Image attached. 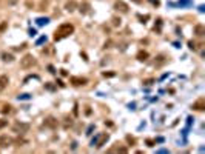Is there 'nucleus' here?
Masks as SVG:
<instances>
[{
    "label": "nucleus",
    "mask_w": 205,
    "mask_h": 154,
    "mask_svg": "<svg viewBox=\"0 0 205 154\" xmlns=\"http://www.w3.org/2000/svg\"><path fill=\"white\" fill-rule=\"evenodd\" d=\"M6 26H8V23H6V22H3L2 25H0V32H2V31H5V28H6Z\"/></svg>",
    "instance_id": "nucleus-26"
},
{
    "label": "nucleus",
    "mask_w": 205,
    "mask_h": 154,
    "mask_svg": "<svg viewBox=\"0 0 205 154\" xmlns=\"http://www.w3.org/2000/svg\"><path fill=\"white\" fill-rule=\"evenodd\" d=\"M14 143V139L8 134H2L0 136V148H8Z\"/></svg>",
    "instance_id": "nucleus-4"
},
{
    "label": "nucleus",
    "mask_w": 205,
    "mask_h": 154,
    "mask_svg": "<svg viewBox=\"0 0 205 154\" xmlns=\"http://www.w3.org/2000/svg\"><path fill=\"white\" fill-rule=\"evenodd\" d=\"M70 82H71L74 86H83V85H86L88 80L85 79V77H71Z\"/></svg>",
    "instance_id": "nucleus-7"
},
{
    "label": "nucleus",
    "mask_w": 205,
    "mask_h": 154,
    "mask_svg": "<svg viewBox=\"0 0 205 154\" xmlns=\"http://www.w3.org/2000/svg\"><path fill=\"white\" fill-rule=\"evenodd\" d=\"M77 8H79V11L82 12L83 16H86V14H89V12H91V5H89L88 2H82L80 6H77Z\"/></svg>",
    "instance_id": "nucleus-8"
},
{
    "label": "nucleus",
    "mask_w": 205,
    "mask_h": 154,
    "mask_svg": "<svg viewBox=\"0 0 205 154\" xmlns=\"http://www.w3.org/2000/svg\"><path fill=\"white\" fill-rule=\"evenodd\" d=\"M162 63H165V56H159V57H157V62H156V65L159 66V65H162Z\"/></svg>",
    "instance_id": "nucleus-19"
},
{
    "label": "nucleus",
    "mask_w": 205,
    "mask_h": 154,
    "mask_svg": "<svg viewBox=\"0 0 205 154\" xmlns=\"http://www.w3.org/2000/svg\"><path fill=\"white\" fill-rule=\"evenodd\" d=\"M8 125V120H3V119H0V130H2V128H5Z\"/></svg>",
    "instance_id": "nucleus-24"
},
{
    "label": "nucleus",
    "mask_w": 205,
    "mask_h": 154,
    "mask_svg": "<svg viewBox=\"0 0 205 154\" xmlns=\"http://www.w3.org/2000/svg\"><path fill=\"white\" fill-rule=\"evenodd\" d=\"M8 83H9V79H8V75H0V93L5 91V89L8 88Z\"/></svg>",
    "instance_id": "nucleus-11"
},
{
    "label": "nucleus",
    "mask_w": 205,
    "mask_h": 154,
    "mask_svg": "<svg viewBox=\"0 0 205 154\" xmlns=\"http://www.w3.org/2000/svg\"><path fill=\"white\" fill-rule=\"evenodd\" d=\"M111 22H113V26H120V22H122V20H120L119 17H113Z\"/></svg>",
    "instance_id": "nucleus-17"
},
{
    "label": "nucleus",
    "mask_w": 205,
    "mask_h": 154,
    "mask_svg": "<svg viewBox=\"0 0 205 154\" xmlns=\"http://www.w3.org/2000/svg\"><path fill=\"white\" fill-rule=\"evenodd\" d=\"M0 111H2L3 114H9V112H11V105H3Z\"/></svg>",
    "instance_id": "nucleus-16"
},
{
    "label": "nucleus",
    "mask_w": 205,
    "mask_h": 154,
    "mask_svg": "<svg viewBox=\"0 0 205 154\" xmlns=\"http://www.w3.org/2000/svg\"><path fill=\"white\" fill-rule=\"evenodd\" d=\"M77 2H76V0H68V2L65 3V9L68 11V12H73V11H76L77 9Z\"/></svg>",
    "instance_id": "nucleus-10"
},
{
    "label": "nucleus",
    "mask_w": 205,
    "mask_h": 154,
    "mask_svg": "<svg viewBox=\"0 0 205 154\" xmlns=\"http://www.w3.org/2000/svg\"><path fill=\"white\" fill-rule=\"evenodd\" d=\"M131 2H134V3H137V5H140V3H142V0H131Z\"/></svg>",
    "instance_id": "nucleus-29"
},
{
    "label": "nucleus",
    "mask_w": 205,
    "mask_h": 154,
    "mask_svg": "<svg viewBox=\"0 0 205 154\" xmlns=\"http://www.w3.org/2000/svg\"><path fill=\"white\" fill-rule=\"evenodd\" d=\"M48 22H49V20H48L46 17H45V19H43V17H40V19H37V25H46Z\"/></svg>",
    "instance_id": "nucleus-18"
},
{
    "label": "nucleus",
    "mask_w": 205,
    "mask_h": 154,
    "mask_svg": "<svg viewBox=\"0 0 205 154\" xmlns=\"http://www.w3.org/2000/svg\"><path fill=\"white\" fill-rule=\"evenodd\" d=\"M2 59L3 62H14V56L11 53H2Z\"/></svg>",
    "instance_id": "nucleus-15"
},
{
    "label": "nucleus",
    "mask_w": 205,
    "mask_h": 154,
    "mask_svg": "<svg viewBox=\"0 0 205 154\" xmlns=\"http://www.w3.org/2000/svg\"><path fill=\"white\" fill-rule=\"evenodd\" d=\"M188 46H190V49H193V51H196V49H197V46H196V43H194L193 40H190V42H188Z\"/></svg>",
    "instance_id": "nucleus-21"
},
{
    "label": "nucleus",
    "mask_w": 205,
    "mask_h": 154,
    "mask_svg": "<svg viewBox=\"0 0 205 154\" xmlns=\"http://www.w3.org/2000/svg\"><path fill=\"white\" fill-rule=\"evenodd\" d=\"M114 9L119 11V12H122V14H126L130 8H128V5H126L125 2H122V0H117V2L114 3Z\"/></svg>",
    "instance_id": "nucleus-5"
},
{
    "label": "nucleus",
    "mask_w": 205,
    "mask_h": 154,
    "mask_svg": "<svg viewBox=\"0 0 205 154\" xmlns=\"http://www.w3.org/2000/svg\"><path fill=\"white\" fill-rule=\"evenodd\" d=\"M108 134L107 133H102V134H97L93 140H91V146H94V148H102L105 145V142L108 140Z\"/></svg>",
    "instance_id": "nucleus-3"
},
{
    "label": "nucleus",
    "mask_w": 205,
    "mask_h": 154,
    "mask_svg": "<svg viewBox=\"0 0 205 154\" xmlns=\"http://www.w3.org/2000/svg\"><path fill=\"white\" fill-rule=\"evenodd\" d=\"M142 83L144 85H153V83H154V79H145Z\"/></svg>",
    "instance_id": "nucleus-22"
},
{
    "label": "nucleus",
    "mask_w": 205,
    "mask_h": 154,
    "mask_svg": "<svg viewBox=\"0 0 205 154\" xmlns=\"http://www.w3.org/2000/svg\"><path fill=\"white\" fill-rule=\"evenodd\" d=\"M194 34L199 35V37L205 34V26H203L202 23H199V25H196V26H194Z\"/></svg>",
    "instance_id": "nucleus-13"
},
{
    "label": "nucleus",
    "mask_w": 205,
    "mask_h": 154,
    "mask_svg": "<svg viewBox=\"0 0 205 154\" xmlns=\"http://www.w3.org/2000/svg\"><path fill=\"white\" fill-rule=\"evenodd\" d=\"M45 126L56 128V126H57V119H54V117H48V119L45 120Z\"/></svg>",
    "instance_id": "nucleus-14"
},
{
    "label": "nucleus",
    "mask_w": 205,
    "mask_h": 154,
    "mask_svg": "<svg viewBox=\"0 0 205 154\" xmlns=\"http://www.w3.org/2000/svg\"><path fill=\"white\" fill-rule=\"evenodd\" d=\"M147 145L148 146H154V142H153V140H147Z\"/></svg>",
    "instance_id": "nucleus-28"
},
{
    "label": "nucleus",
    "mask_w": 205,
    "mask_h": 154,
    "mask_svg": "<svg viewBox=\"0 0 205 154\" xmlns=\"http://www.w3.org/2000/svg\"><path fill=\"white\" fill-rule=\"evenodd\" d=\"M191 108L196 109V111H203L205 109V99H199L197 102H194V103L191 105Z\"/></svg>",
    "instance_id": "nucleus-9"
},
{
    "label": "nucleus",
    "mask_w": 205,
    "mask_h": 154,
    "mask_svg": "<svg viewBox=\"0 0 205 154\" xmlns=\"http://www.w3.org/2000/svg\"><path fill=\"white\" fill-rule=\"evenodd\" d=\"M148 2H150L153 6H159V5H160V0H148Z\"/></svg>",
    "instance_id": "nucleus-23"
},
{
    "label": "nucleus",
    "mask_w": 205,
    "mask_h": 154,
    "mask_svg": "<svg viewBox=\"0 0 205 154\" xmlns=\"http://www.w3.org/2000/svg\"><path fill=\"white\" fill-rule=\"evenodd\" d=\"M137 19H139L140 22H142V23H145V22L150 19V16H140V14H139V16H137Z\"/></svg>",
    "instance_id": "nucleus-20"
},
{
    "label": "nucleus",
    "mask_w": 205,
    "mask_h": 154,
    "mask_svg": "<svg viewBox=\"0 0 205 154\" xmlns=\"http://www.w3.org/2000/svg\"><path fill=\"white\" fill-rule=\"evenodd\" d=\"M114 75H116V72H104V77H114Z\"/></svg>",
    "instance_id": "nucleus-25"
},
{
    "label": "nucleus",
    "mask_w": 205,
    "mask_h": 154,
    "mask_svg": "<svg viewBox=\"0 0 205 154\" xmlns=\"http://www.w3.org/2000/svg\"><path fill=\"white\" fill-rule=\"evenodd\" d=\"M73 32H74V26H73L71 23H62L60 26L56 29L54 40H56V42H59V40H62V38H65V37L71 35Z\"/></svg>",
    "instance_id": "nucleus-1"
},
{
    "label": "nucleus",
    "mask_w": 205,
    "mask_h": 154,
    "mask_svg": "<svg viewBox=\"0 0 205 154\" xmlns=\"http://www.w3.org/2000/svg\"><path fill=\"white\" fill-rule=\"evenodd\" d=\"M45 86H46V89H49V91H53V89H54V85H51V83H46Z\"/></svg>",
    "instance_id": "nucleus-27"
},
{
    "label": "nucleus",
    "mask_w": 205,
    "mask_h": 154,
    "mask_svg": "<svg viewBox=\"0 0 205 154\" xmlns=\"http://www.w3.org/2000/svg\"><path fill=\"white\" fill-rule=\"evenodd\" d=\"M148 57H150V54L147 53V51H139L137 56H136V59L139 62H145V60H148Z\"/></svg>",
    "instance_id": "nucleus-12"
},
{
    "label": "nucleus",
    "mask_w": 205,
    "mask_h": 154,
    "mask_svg": "<svg viewBox=\"0 0 205 154\" xmlns=\"http://www.w3.org/2000/svg\"><path fill=\"white\" fill-rule=\"evenodd\" d=\"M12 130H14L16 133H26V131L30 130V125H28V123H20V122H17V123H14Z\"/></svg>",
    "instance_id": "nucleus-6"
},
{
    "label": "nucleus",
    "mask_w": 205,
    "mask_h": 154,
    "mask_svg": "<svg viewBox=\"0 0 205 154\" xmlns=\"http://www.w3.org/2000/svg\"><path fill=\"white\" fill-rule=\"evenodd\" d=\"M36 59H34V56L33 54H25L22 59H20V66L23 68V69H30V68H33V66H36Z\"/></svg>",
    "instance_id": "nucleus-2"
}]
</instances>
